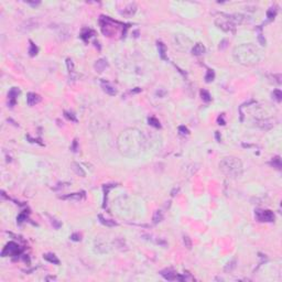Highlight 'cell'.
<instances>
[{
	"instance_id": "6da1fadb",
	"label": "cell",
	"mask_w": 282,
	"mask_h": 282,
	"mask_svg": "<svg viewBox=\"0 0 282 282\" xmlns=\"http://www.w3.org/2000/svg\"><path fill=\"white\" fill-rule=\"evenodd\" d=\"M143 136L142 133L134 130V129H130L127 130L120 134L119 137V147H120V151L128 156V152H131V154H138L141 151L142 148V143H143Z\"/></svg>"
},
{
	"instance_id": "74e56055",
	"label": "cell",
	"mask_w": 282,
	"mask_h": 282,
	"mask_svg": "<svg viewBox=\"0 0 282 282\" xmlns=\"http://www.w3.org/2000/svg\"><path fill=\"white\" fill-rule=\"evenodd\" d=\"M175 192L177 193V192H179V189H174V190L172 191V193H171V195H172V196H174V195H175Z\"/></svg>"
},
{
	"instance_id": "e575fe53",
	"label": "cell",
	"mask_w": 282,
	"mask_h": 282,
	"mask_svg": "<svg viewBox=\"0 0 282 282\" xmlns=\"http://www.w3.org/2000/svg\"><path fill=\"white\" fill-rule=\"evenodd\" d=\"M258 39H259V42L261 43V45H265V40L263 39V36H262V34H259V36H258Z\"/></svg>"
},
{
	"instance_id": "f1b7e54d",
	"label": "cell",
	"mask_w": 282,
	"mask_h": 282,
	"mask_svg": "<svg viewBox=\"0 0 282 282\" xmlns=\"http://www.w3.org/2000/svg\"><path fill=\"white\" fill-rule=\"evenodd\" d=\"M66 64H67V68H68L70 73H72V72H73V68H74V65H73V61H72V60H70V58H67V60H66Z\"/></svg>"
},
{
	"instance_id": "8d00e7d4",
	"label": "cell",
	"mask_w": 282,
	"mask_h": 282,
	"mask_svg": "<svg viewBox=\"0 0 282 282\" xmlns=\"http://www.w3.org/2000/svg\"><path fill=\"white\" fill-rule=\"evenodd\" d=\"M216 139L218 142H220V137H219V132H216Z\"/></svg>"
},
{
	"instance_id": "1f68e13d",
	"label": "cell",
	"mask_w": 282,
	"mask_h": 282,
	"mask_svg": "<svg viewBox=\"0 0 282 282\" xmlns=\"http://www.w3.org/2000/svg\"><path fill=\"white\" fill-rule=\"evenodd\" d=\"M51 220H52V225H54V227L58 229L61 227V223H58L56 219H54V218H51Z\"/></svg>"
},
{
	"instance_id": "ba28073f",
	"label": "cell",
	"mask_w": 282,
	"mask_h": 282,
	"mask_svg": "<svg viewBox=\"0 0 282 282\" xmlns=\"http://www.w3.org/2000/svg\"><path fill=\"white\" fill-rule=\"evenodd\" d=\"M101 87H103V89L104 91L108 94V95H110V96H115L117 94V91L115 89V87H113L110 84H108L107 82H101Z\"/></svg>"
},
{
	"instance_id": "836d02e7",
	"label": "cell",
	"mask_w": 282,
	"mask_h": 282,
	"mask_svg": "<svg viewBox=\"0 0 282 282\" xmlns=\"http://www.w3.org/2000/svg\"><path fill=\"white\" fill-rule=\"evenodd\" d=\"M217 121H218V124H222V126H224L226 122H225V120H224V116L222 115V116H219L218 117V119H217Z\"/></svg>"
},
{
	"instance_id": "4316f807",
	"label": "cell",
	"mask_w": 282,
	"mask_h": 282,
	"mask_svg": "<svg viewBox=\"0 0 282 282\" xmlns=\"http://www.w3.org/2000/svg\"><path fill=\"white\" fill-rule=\"evenodd\" d=\"M235 263H236V260H232V262H229L228 265L225 267V271H228V270L230 271V270H232V269H234V268L236 267V265H235Z\"/></svg>"
},
{
	"instance_id": "ffe728a7",
	"label": "cell",
	"mask_w": 282,
	"mask_h": 282,
	"mask_svg": "<svg viewBox=\"0 0 282 282\" xmlns=\"http://www.w3.org/2000/svg\"><path fill=\"white\" fill-rule=\"evenodd\" d=\"M73 170H74L78 175H81V176H85V175H86V173L83 171V169L81 167V165L77 164V163H73Z\"/></svg>"
},
{
	"instance_id": "7402d4cb",
	"label": "cell",
	"mask_w": 282,
	"mask_h": 282,
	"mask_svg": "<svg viewBox=\"0 0 282 282\" xmlns=\"http://www.w3.org/2000/svg\"><path fill=\"white\" fill-rule=\"evenodd\" d=\"M272 97H273L277 101H281L282 100L281 91H280V89H275V91H273V93H272Z\"/></svg>"
},
{
	"instance_id": "f546056e",
	"label": "cell",
	"mask_w": 282,
	"mask_h": 282,
	"mask_svg": "<svg viewBox=\"0 0 282 282\" xmlns=\"http://www.w3.org/2000/svg\"><path fill=\"white\" fill-rule=\"evenodd\" d=\"M24 219H26V214H25V213H21L17 218L18 224H21L22 222H24Z\"/></svg>"
},
{
	"instance_id": "44dd1931",
	"label": "cell",
	"mask_w": 282,
	"mask_h": 282,
	"mask_svg": "<svg viewBox=\"0 0 282 282\" xmlns=\"http://www.w3.org/2000/svg\"><path fill=\"white\" fill-rule=\"evenodd\" d=\"M84 196V194H79V193H74V194H71V195H67V196H63L64 199H76V201H79Z\"/></svg>"
},
{
	"instance_id": "5b68a950",
	"label": "cell",
	"mask_w": 282,
	"mask_h": 282,
	"mask_svg": "<svg viewBox=\"0 0 282 282\" xmlns=\"http://www.w3.org/2000/svg\"><path fill=\"white\" fill-rule=\"evenodd\" d=\"M256 218L259 222H273L274 214L269 209H265V211L258 209L256 211Z\"/></svg>"
},
{
	"instance_id": "7a4b0ae2",
	"label": "cell",
	"mask_w": 282,
	"mask_h": 282,
	"mask_svg": "<svg viewBox=\"0 0 282 282\" xmlns=\"http://www.w3.org/2000/svg\"><path fill=\"white\" fill-rule=\"evenodd\" d=\"M235 58L244 65H252L259 61V51L252 44H244L234 51Z\"/></svg>"
},
{
	"instance_id": "d4e9b609",
	"label": "cell",
	"mask_w": 282,
	"mask_h": 282,
	"mask_svg": "<svg viewBox=\"0 0 282 282\" xmlns=\"http://www.w3.org/2000/svg\"><path fill=\"white\" fill-rule=\"evenodd\" d=\"M179 132L181 133L182 136H187L190 133V131H189V129L185 126H180L179 127Z\"/></svg>"
},
{
	"instance_id": "4dcf8cb0",
	"label": "cell",
	"mask_w": 282,
	"mask_h": 282,
	"mask_svg": "<svg viewBox=\"0 0 282 282\" xmlns=\"http://www.w3.org/2000/svg\"><path fill=\"white\" fill-rule=\"evenodd\" d=\"M184 245H185L187 248H191V246H192L191 239H190L187 236H184Z\"/></svg>"
},
{
	"instance_id": "9a60e30c",
	"label": "cell",
	"mask_w": 282,
	"mask_h": 282,
	"mask_svg": "<svg viewBox=\"0 0 282 282\" xmlns=\"http://www.w3.org/2000/svg\"><path fill=\"white\" fill-rule=\"evenodd\" d=\"M270 164L275 167V169H278V170H280L281 169V159L280 157H275V158L272 159V161L270 162Z\"/></svg>"
},
{
	"instance_id": "4fadbf2b",
	"label": "cell",
	"mask_w": 282,
	"mask_h": 282,
	"mask_svg": "<svg viewBox=\"0 0 282 282\" xmlns=\"http://www.w3.org/2000/svg\"><path fill=\"white\" fill-rule=\"evenodd\" d=\"M158 50H159V54H160L161 58H163V60H166V58H165L166 48H165V45H164V44H163L162 42H158Z\"/></svg>"
},
{
	"instance_id": "d6986e66",
	"label": "cell",
	"mask_w": 282,
	"mask_h": 282,
	"mask_svg": "<svg viewBox=\"0 0 282 282\" xmlns=\"http://www.w3.org/2000/svg\"><path fill=\"white\" fill-rule=\"evenodd\" d=\"M148 122H149L150 126H152V127H154V128H160V127H161L160 121H159L157 118H154V117H150L149 119H148Z\"/></svg>"
},
{
	"instance_id": "5bb4252c",
	"label": "cell",
	"mask_w": 282,
	"mask_h": 282,
	"mask_svg": "<svg viewBox=\"0 0 282 282\" xmlns=\"http://www.w3.org/2000/svg\"><path fill=\"white\" fill-rule=\"evenodd\" d=\"M162 219H163V213L161 211H157L154 213V215H153V223L158 224L160 222H162Z\"/></svg>"
},
{
	"instance_id": "52a82bcc",
	"label": "cell",
	"mask_w": 282,
	"mask_h": 282,
	"mask_svg": "<svg viewBox=\"0 0 282 282\" xmlns=\"http://www.w3.org/2000/svg\"><path fill=\"white\" fill-rule=\"evenodd\" d=\"M19 94H20V91L18 89L17 87H13V88L10 89V91H9V94H8V97H9V100H10V106H11V107L16 104V98L18 97Z\"/></svg>"
},
{
	"instance_id": "9c48e42d",
	"label": "cell",
	"mask_w": 282,
	"mask_h": 282,
	"mask_svg": "<svg viewBox=\"0 0 282 282\" xmlns=\"http://www.w3.org/2000/svg\"><path fill=\"white\" fill-rule=\"evenodd\" d=\"M205 46L202 44V43H197V44H195L194 45V48L192 49V54L193 55H196V56H199V55H202V54H204L205 53Z\"/></svg>"
},
{
	"instance_id": "2e32d148",
	"label": "cell",
	"mask_w": 282,
	"mask_h": 282,
	"mask_svg": "<svg viewBox=\"0 0 282 282\" xmlns=\"http://www.w3.org/2000/svg\"><path fill=\"white\" fill-rule=\"evenodd\" d=\"M214 78H215V72L213 70H208L207 74L205 76V82L206 83H211V82L214 81Z\"/></svg>"
},
{
	"instance_id": "277c9868",
	"label": "cell",
	"mask_w": 282,
	"mask_h": 282,
	"mask_svg": "<svg viewBox=\"0 0 282 282\" xmlns=\"http://www.w3.org/2000/svg\"><path fill=\"white\" fill-rule=\"evenodd\" d=\"M21 254V249L19 247V245H17L16 242H9L8 245L5 247V249L2 250L1 252V256L2 257H6V256H19Z\"/></svg>"
},
{
	"instance_id": "83f0119b",
	"label": "cell",
	"mask_w": 282,
	"mask_h": 282,
	"mask_svg": "<svg viewBox=\"0 0 282 282\" xmlns=\"http://www.w3.org/2000/svg\"><path fill=\"white\" fill-rule=\"evenodd\" d=\"M71 239L73 241H81V239H82V236L78 234V232H75V234H73L72 236H71Z\"/></svg>"
},
{
	"instance_id": "cb8c5ba5",
	"label": "cell",
	"mask_w": 282,
	"mask_h": 282,
	"mask_svg": "<svg viewBox=\"0 0 282 282\" xmlns=\"http://www.w3.org/2000/svg\"><path fill=\"white\" fill-rule=\"evenodd\" d=\"M30 43H31V46H30L29 53H30L31 56H34V55H36V53H38V48L35 46V44H33V42L32 41H30Z\"/></svg>"
},
{
	"instance_id": "d590c367",
	"label": "cell",
	"mask_w": 282,
	"mask_h": 282,
	"mask_svg": "<svg viewBox=\"0 0 282 282\" xmlns=\"http://www.w3.org/2000/svg\"><path fill=\"white\" fill-rule=\"evenodd\" d=\"M72 150H73L74 152H76V151H77V140H74V142H73V146H72Z\"/></svg>"
},
{
	"instance_id": "603a6c76",
	"label": "cell",
	"mask_w": 282,
	"mask_h": 282,
	"mask_svg": "<svg viewBox=\"0 0 282 282\" xmlns=\"http://www.w3.org/2000/svg\"><path fill=\"white\" fill-rule=\"evenodd\" d=\"M91 34H93V31H91V30H87V29H86V30H85V31H84V32H83V33H82V35H81V38L83 39L84 41L86 42V41H87V40H88V39H89V36H91Z\"/></svg>"
},
{
	"instance_id": "3957f363",
	"label": "cell",
	"mask_w": 282,
	"mask_h": 282,
	"mask_svg": "<svg viewBox=\"0 0 282 282\" xmlns=\"http://www.w3.org/2000/svg\"><path fill=\"white\" fill-rule=\"evenodd\" d=\"M220 170L230 177H239L242 174V164L236 158H225L219 163Z\"/></svg>"
},
{
	"instance_id": "f35d334b",
	"label": "cell",
	"mask_w": 282,
	"mask_h": 282,
	"mask_svg": "<svg viewBox=\"0 0 282 282\" xmlns=\"http://www.w3.org/2000/svg\"><path fill=\"white\" fill-rule=\"evenodd\" d=\"M139 91H141V88H137L134 91H131V93H139Z\"/></svg>"
},
{
	"instance_id": "e0dca14e",
	"label": "cell",
	"mask_w": 282,
	"mask_h": 282,
	"mask_svg": "<svg viewBox=\"0 0 282 282\" xmlns=\"http://www.w3.org/2000/svg\"><path fill=\"white\" fill-rule=\"evenodd\" d=\"M275 15H277V8H275V7H272V8H270L269 10H268V12H267V17H268V20H269V21L273 20L274 17H275Z\"/></svg>"
},
{
	"instance_id": "30bf717a",
	"label": "cell",
	"mask_w": 282,
	"mask_h": 282,
	"mask_svg": "<svg viewBox=\"0 0 282 282\" xmlns=\"http://www.w3.org/2000/svg\"><path fill=\"white\" fill-rule=\"evenodd\" d=\"M107 60L106 58H100V60H98L96 63H95V70L97 71V72H99V73H101L106 67H107Z\"/></svg>"
},
{
	"instance_id": "d6a6232c",
	"label": "cell",
	"mask_w": 282,
	"mask_h": 282,
	"mask_svg": "<svg viewBox=\"0 0 282 282\" xmlns=\"http://www.w3.org/2000/svg\"><path fill=\"white\" fill-rule=\"evenodd\" d=\"M227 43H228V41H227V40H223V41L220 42V44H219V49H220V50L225 49V48L227 46Z\"/></svg>"
},
{
	"instance_id": "8992f818",
	"label": "cell",
	"mask_w": 282,
	"mask_h": 282,
	"mask_svg": "<svg viewBox=\"0 0 282 282\" xmlns=\"http://www.w3.org/2000/svg\"><path fill=\"white\" fill-rule=\"evenodd\" d=\"M41 101V97L35 94V93H29L28 96H26V103L29 106H34L35 104L40 103Z\"/></svg>"
},
{
	"instance_id": "8fae6325",
	"label": "cell",
	"mask_w": 282,
	"mask_h": 282,
	"mask_svg": "<svg viewBox=\"0 0 282 282\" xmlns=\"http://www.w3.org/2000/svg\"><path fill=\"white\" fill-rule=\"evenodd\" d=\"M43 258L45 260H48L49 262H51V263H54V265H58L60 263V260L56 258V256L54 254H45V255H43Z\"/></svg>"
},
{
	"instance_id": "ac0fdd59",
	"label": "cell",
	"mask_w": 282,
	"mask_h": 282,
	"mask_svg": "<svg viewBox=\"0 0 282 282\" xmlns=\"http://www.w3.org/2000/svg\"><path fill=\"white\" fill-rule=\"evenodd\" d=\"M201 96H202V99L204 100L205 103H209L211 100H212V97H211V94L208 93L207 91H205V89H203V91H201Z\"/></svg>"
},
{
	"instance_id": "7c38bea8",
	"label": "cell",
	"mask_w": 282,
	"mask_h": 282,
	"mask_svg": "<svg viewBox=\"0 0 282 282\" xmlns=\"http://www.w3.org/2000/svg\"><path fill=\"white\" fill-rule=\"evenodd\" d=\"M98 218H99L100 223H101L103 225H105V226H108V227H114V226H117L116 222L110 220V219H106V218H104L101 215L98 216Z\"/></svg>"
},
{
	"instance_id": "484cf974",
	"label": "cell",
	"mask_w": 282,
	"mask_h": 282,
	"mask_svg": "<svg viewBox=\"0 0 282 282\" xmlns=\"http://www.w3.org/2000/svg\"><path fill=\"white\" fill-rule=\"evenodd\" d=\"M64 116L66 117L67 119L68 120H71V121H74V122H77V119H76V117L72 114V113H67V111H65L64 113Z\"/></svg>"
}]
</instances>
